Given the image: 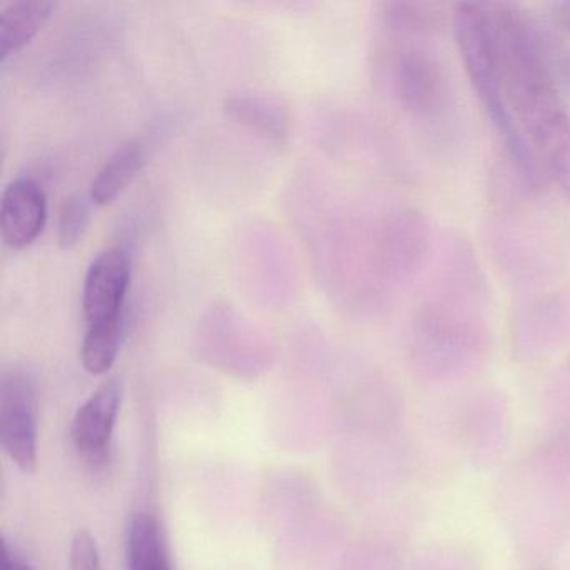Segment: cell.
Returning a JSON list of instances; mask_svg holds the SVG:
<instances>
[{"mask_svg": "<svg viewBox=\"0 0 570 570\" xmlns=\"http://www.w3.org/2000/svg\"><path fill=\"white\" fill-rule=\"evenodd\" d=\"M507 105L540 175L570 203V116L557 92L539 39L515 9L493 4Z\"/></svg>", "mask_w": 570, "mask_h": 570, "instance_id": "6da1fadb", "label": "cell"}, {"mask_svg": "<svg viewBox=\"0 0 570 570\" xmlns=\"http://www.w3.org/2000/svg\"><path fill=\"white\" fill-rule=\"evenodd\" d=\"M455 39L470 85L502 138L507 153L523 178L537 185L542 175L517 129L503 92L492 8L473 2L456 6Z\"/></svg>", "mask_w": 570, "mask_h": 570, "instance_id": "7a4b0ae2", "label": "cell"}, {"mask_svg": "<svg viewBox=\"0 0 570 570\" xmlns=\"http://www.w3.org/2000/svg\"><path fill=\"white\" fill-rule=\"evenodd\" d=\"M0 443L26 473L38 466V402L31 379L9 370L0 380Z\"/></svg>", "mask_w": 570, "mask_h": 570, "instance_id": "3957f363", "label": "cell"}, {"mask_svg": "<svg viewBox=\"0 0 570 570\" xmlns=\"http://www.w3.org/2000/svg\"><path fill=\"white\" fill-rule=\"evenodd\" d=\"M131 282V256L126 249L109 248L98 255L86 273L82 308L88 326L125 316L126 293Z\"/></svg>", "mask_w": 570, "mask_h": 570, "instance_id": "277c9868", "label": "cell"}, {"mask_svg": "<svg viewBox=\"0 0 570 570\" xmlns=\"http://www.w3.org/2000/svg\"><path fill=\"white\" fill-rule=\"evenodd\" d=\"M119 403L121 390L111 380L99 386L76 413L72 442L79 456L91 466H101L108 460Z\"/></svg>", "mask_w": 570, "mask_h": 570, "instance_id": "5b68a950", "label": "cell"}, {"mask_svg": "<svg viewBox=\"0 0 570 570\" xmlns=\"http://www.w3.org/2000/svg\"><path fill=\"white\" fill-rule=\"evenodd\" d=\"M48 219V199L45 189L22 178L12 181L0 199V233L12 249L31 246L41 235Z\"/></svg>", "mask_w": 570, "mask_h": 570, "instance_id": "8992f818", "label": "cell"}, {"mask_svg": "<svg viewBox=\"0 0 570 570\" xmlns=\"http://www.w3.org/2000/svg\"><path fill=\"white\" fill-rule=\"evenodd\" d=\"M395 88L410 111L426 115L442 101V71L432 56L420 49H406L396 59Z\"/></svg>", "mask_w": 570, "mask_h": 570, "instance_id": "52a82bcc", "label": "cell"}, {"mask_svg": "<svg viewBox=\"0 0 570 570\" xmlns=\"http://www.w3.org/2000/svg\"><path fill=\"white\" fill-rule=\"evenodd\" d=\"M223 108L229 119L272 141L279 142L288 136L292 116L288 108L273 96L238 92L226 98Z\"/></svg>", "mask_w": 570, "mask_h": 570, "instance_id": "ba28073f", "label": "cell"}, {"mask_svg": "<svg viewBox=\"0 0 570 570\" xmlns=\"http://www.w3.org/2000/svg\"><path fill=\"white\" fill-rule=\"evenodd\" d=\"M55 8V2L49 0H16L0 6V61L28 46Z\"/></svg>", "mask_w": 570, "mask_h": 570, "instance_id": "9c48e42d", "label": "cell"}, {"mask_svg": "<svg viewBox=\"0 0 570 570\" xmlns=\"http://www.w3.org/2000/svg\"><path fill=\"white\" fill-rule=\"evenodd\" d=\"M145 165V151L136 141L121 146L108 161L105 163L89 191V199L95 205H111L141 171Z\"/></svg>", "mask_w": 570, "mask_h": 570, "instance_id": "30bf717a", "label": "cell"}, {"mask_svg": "<svg viewBox=\"0 0 570 570\" xmlns=\"http://www.w3.org/2000/svg\"><path fill=\"white\" fill-rule=\"evenodd\" d=\"M122 332H125V316L88 326L81 350L86 372L91 375H102L111 370L121 348Z\"/></svg>", "mask_w": 570, "mask_h": 570, "instance_id": "8fae6325", "label": "cell"}, {"mask_svg": "<svg viewBox=\"0 0 570 570\" xmlns=\"http://www.w3.org/2000/svg\"><path fill=\"white\" fill-rule=\"evenodd\" d=\"M415 570H482L479 557L463 546L440 543L420 553Z\"/></svg>", "mask_w": 570, "mask_h": 570, "instance_id": "7c38bea8", "label": "cell"}, {"mask_svg": "<svg viewBox=\"0 0 570 570\" xmlns=\"http://www.w3.org/2000/svg\"><path fill=\"white\" fill-rule=\"evenodd\" d=\"M89 202L86 196H71L59 215L58 239L61 248L71 249L81 242L89 225Z\"/></svg>", "mask_w": 570, "mask_h": 570, "instance_id": "4fadbf2b", "label": "cell"}, {"mask_svg": "<svg viewBox=\"0 0 570 570\" xmlns=\"http://www.w3.org/2000/svg\"><path fill=\"white\" fill-rule=\"evenodd\" d=\"M71 570H102L98 543L88 530H79L72 539Z\"/></svg>", "mask_w": 570, "mask_h": 570, "instance_id": "5bb4252c", "label": "cell"}, {"mask_svg": "<svg viewBox=\"0 0 570 570\" xmlns=\"http://www.w3.org/2000/svg\"><path fill=\"white\" fill-rule=\"evenodd\" d=\"M2 570H32L24 560L19 559L8 543H4V552H2Z\"/></svg>", "mask_w": 570, "mask_h": 570, "instance_id": "9a60e30c", "label": "cell"}, {"mask_svg": "<svg viewBox=\"0 0 570 570\" xmlns=\"http://www.w3.org/2000/svg\"><path fill=\"white\" fill-rule=\"evenodd\" d=\"M562 16H563V19H566L567 24L570 26V4L563 6Z\"/></svg>", "mask_w": 570, "mask_h": 570, "instance_id": "2e32d148", "label": "cell"}, {"mask_svg": "<svg viewBox=\"0 0 570 570\" xmlns=\"http://www.w3.org/2000/svg\"><path fill=\"white\" fill-rule=\"evenodd\" d=\"M540 570H546V569H540Z\"/></svg>", "mask_w": 570, "mask_h": 570, "instance_id": "e0dca14e", "label": "cell"}]
</instances>
